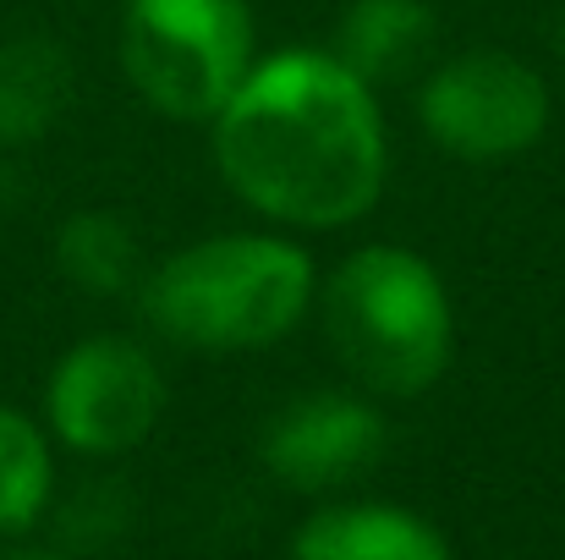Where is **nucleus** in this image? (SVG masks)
<instances>
[{
  "mask_svg": "<svg viewBox=\"0 0 565 560\" xmlns=\"http://www.w3.org/2000/svg\"><path fill=\"white\" fill-rule=\"evenodd\" d=\"M313 297V258L269 231L203 236L138 281L149 330L188 352H264L302 325Z\"/></svg>",
  "mask_w": 565,
  "mask_h": 560,
  "instance_id": "2",
  "label": "nucleus"
},
{
  "mask_svg": "<svg viewBox=\"0 0 565 560\" xmlns=\"http://www.w3.org/2000/svg\"><path fill=\"white\" fill-rule=\"evenodd\" d=\"M434 33V11L423 0H352L335 28V61L352 66L369 88L401 77Z\"/></svg>",
  "mask_w": 565,
  "mask_h": 560,
  "instance_id": "10",
  "label": "nucleus"
},
{
  "mask_svg": "<svg viewBox=\"0 0 565 560\" xmlns=\"http://www.w3.org/2000/svg\"><path fill=\"white\" fill-rule=\"evenodd\" d=\"M384 445H390V429L379 406L341 390H313L269 418L264 467L297 495H330V489L358 484L384 456Z\"/></svg>",
  "mask_w": 565,
  "mask_h": 560,
  "instance_id": "7",
  "label": "nucleus"
},
{
  "mask_svg": "<svg viewBox=\"0 0 565 560\" xmlns=\"http://www.w3.org/2000/svg\"><path fill=\"white\" fill-rule=\"evenodd\" d=\"M72 105V61L55 39L22 33L0 44V149L44 138Z\"/></svg>",
  "mask_w": 565,
  "mask_h": 560,
  "instance_id": "9",
  "label": "nucleus"
},
{
  "mask_svg": "<svg viewBox=\"0 0 565 560\" xmlns=\"http://www.w3.org/2000/svg\"><path fill=\"white\" fill-rule=\"evenodd\" d=\"M11 560H50V556H11Z\"/></svg>",
  "mask_w": 565,
  "mask_h": 560,
  "instance_id": "13",
  "label": "nucleus"
},
{
  "mask_svg": "<svg viewBox=\"0 0 565 560\" xmlns=\"http://www.w3.org/2000/svg\"><path fill=\"white\" fill-rule=\"evenodd\" d=\"M313 303L324 314L330 352L374 395H423L450 369V292L439 270L401 242H374L341 258Z\"/></svg>",
  "mask_w": 565,
  "mask_h": 560,
  "instance_id": "3",
  "label": "nucleus"
},
{
  "mask_svg": "<svg viewBox=\"0 0 565 560\" xmlns=\"http://www.w3.org/2000/svg\"><path fill=\"white\" fill-rule=\"evenodd\" d=\"M55 264L72 286L94 297H121L143 281V247L132 225L110 209H83L55 231Z\"/></svg>",
  "mask_w": 565,
  "mask_h": 560,
  "instance_id": "11",
  "label": "nucleus"
},
{
  "mask_svg": "<svg viewBox=\"0 0 565 560\" xmlns=\"http://www.w3.org/2000/svg\"><path fill=\"white\" fill-rule=\"evenodd\" d=\"M291 560H456L445 533L401 506H324L291 539Z\"/></svg>",
  "mask_w": 565,
  "mask_h": 560,
  "instance_id": "8",
  "label": "nucleus"
},
{
  "mask_svg": "<svg viewBox=\"0 0 565 560\" xmlns=\"http://www.w3.org/2000/svg\"><path fill=\"white\" fill-rule=\"evenodd\" d=\"M121 66L171 121H214L253 72L247 0H127Z\"/></svg>",
  "mask_w": 565,
  "mask_h": 560,
  "instance_id": "4",
  "label": "nucleus"
},
{
  "mask_svg": "<svg viewBox=\"0 0 565 560\" xmlns=\"http://www.w3.org/2000/svg\"><path fill=\"white\" fill-rule=\"evenodd\" d=\"M214 166L247 209L280 225H352L379 203L390 166L374 88L330 50L253 61L214 116Z\"/></svg>",
  "mask_w": 565,
  "mask_h": 560,
  "instance_id": "1",
  "label": "nucleus"
},
{
  "mask_svg": "<svg viewBox=\"0 0 565 560\" xmlns=\"http://www.w3.org/2000/svg\"><path fill=\"white\" fill-rule=\"evenodd\" d=\"M550 83L505 50H472L428 72L417 94L423 133L456 160H516L550 133Z\"/></svg>",
  "mask_w": 565,
  "mask_h": 560,
  "instance_id": "5",
  "label": "nucleus"
},
{
  "mask_svg": "<svg viewBox=\"0 0 565 560\" xmlns=\"http://www.w3.org/2000/svg\"><path fill=\"white\" fill-rule=\"evenodd\" d=\"M50 445L44 429L17 412L0 406V533H22L39 522L44 500H50Z\"/></svg>",
  "mask_w": 565,
  "mask_h": 560,
  "instance_id": "12",
  "label": "nucleus"
},
{
  "mask_svg": "<svg viewBox=\"0 0 565 560\" xmlns=\"http://www.w3.org/2000/svg\"><path fill=\"white\" fill-rule=\"evenodd\" d=\"M50 429L83 451V456H121L143 445L166 412V379L160 363L121 336H94L77 341L44 390Z\"/></svg>",
  "mask_w": 565,
  "mask_h": 560,
  "instance_id": "6",
  "label": "nucleus"
}]
</instances>
